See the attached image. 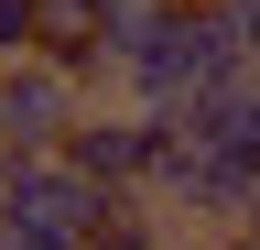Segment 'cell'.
I'll return each instance as SVG.
<instances>
[{"label":"cell","mask_w":260,"mask_h":250,"mask_svg":"<svg viewBox=\"0 0 260 250\" xmlns=\"http://www.w3.org/2000/svg\"><path fill=\"white\" fill-rule=\"evenodd\" d=\"M184 120H195V131H206V142H217V152H228L249 185H260V76H228L217 98H195Z\"/></svg>","instance_id":"4"},{"label":"cell","mask_w":260,"mask_h":250,"mask_svg":"<svg viewBox=\"0 0 260 250\" xmlns=\"http://www.w3.org/2000/svg\"><path fill=\"white\" fill-rule=\"evenodd\" d=\"M206 250H260V229H228V239H206Z\"/></svg>","instance_id":"6"},{"label":"cell","mask_w":260,"mask_h":250,"mask_svg":"<svg viewBox=\"0 0 260 250\" xmlns=\"http://www.w3.org/2000/svg\"><path fill=\"white\" fill-rule=\"evenodd\" d=\"M249 229H260V196H249Z\"/></svg>","instance_id":"7"},{"label":"cell","mask_w":260,"mask_h":250,"mask_svg":"<svg viewBox=\"0 0 260 250\" xmlns=\"http://www.w3.org/2000/svg\"><path fill=\"white\" fill-rule=\"evenodd\" d=\"M152 152H162V109H87L76 131H65V163L87 185H109V196H130V185L152 174Z\"/></svg>","instance_id":"3"},{"label":"cell","mask_w":260,"mask_h":250,"mask_svg":"<svg viewBox=\"0 0 260 250\" xmlns=\"http://www.w3.org/2000/svg\"><path fill=\"white\" fill-rule=\"evenodd\" d=\"M109 217H119V196H109V185H87L65 152H22V174L0 185V229L54 239V250H87Z\"/></svg>","instance_id":"1"},{"label":"cell","mask_w":260,"mask_h":250,"mask_svg":"<svg viewBox=\"0 0 260 250\" xmlns=\"http://www.w3.org/2000/svg\"><path fill=\"white\" fill-rule=\"evenodd\" d=\"M87 120V76H65L54 54H0V142L11 152H65Z\"/></svg>","instance_id":"2"},{"label":"cell","mask_w":260,"mask_h":250,"mask_svg":"<svg viewBox=\"0 0 260 250\" xmlns=\"http://www.w3.org/2000/svg\"><path fill=\"white\" fill-rule=\"evenodd\" d=\"M87 250H174V239H162V229H152L141 207H119V217H109V229H98Z\"/></svg>","instance_id":"5"}]
</instances>
